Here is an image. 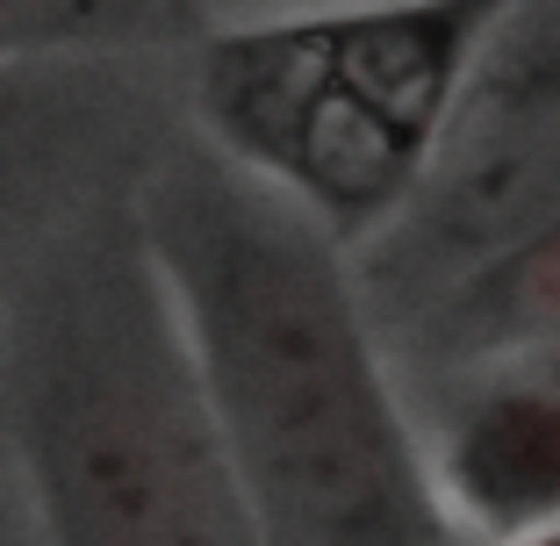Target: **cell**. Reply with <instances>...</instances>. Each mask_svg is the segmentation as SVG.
Returning a JSON list of instances; mask_svg holds the SVG:
<instances>
[{
    "instance_id": "cell-1",
    "label": "cell",
    "mask_w": 560,
    "mask_h": 546,
    "mask_svg": "<svg viewBox=\"0 0 560 546\" xmlns=\"http://www.w3.org/2000/svg\"><path fill=\"white\" fill-rule=\"evenodd\" d=\"M137 209L266 546H481L388 381L346 237L209 137L165 151Z\"/></svg>"
},
{
    "instance_id": "cell-2",
    "label": "cell",
    "mask_w": 560,
    "mask_h": 546,
    "mask_svg": "<svg viewBox=\"0 0 560 546\" xmlns=\"http://www.w3.org/2000/svg\"><path fill=\"white\" fill-rule=\"evenodd\" d=\"M0 425L44 546H266L137 187L66 209L22 259Z\"/></svg>"
},
{
    "instance_id": "cell-3",
    "label": "cell",
    "mask_w": 560,
    "mask_h": 546,
    "mask_svg": "<svg viewBox=\"0 0 560 546\" xmlns=\"http://www.w3.org/2000/svg\"><path fill=\"white\" fill-rule=\"evenodd\" d=\"M517 0H338L201 36L195 123L346 245L388 231L439 166Z\"/></svg>"
},
{
    "instance_id": "cell-4",
    "label": "cell",
    "mask_w": 560,
    "mask_h": 546,
    "mask_svg": "<svg viewBox=\"0 0 560 546\" xmlns=\"http://www.w3.org/2000/svg\"><path fill=\"white\" fill-rule=\"evenodd\" d=\"M410 209L424 216L431 245L460 259V274L560 216V50H525L475 72Z\"/></svg>"
},
{
    "instance_id": "cell-5",
    "label": "cell",
    "mask_w": 560,
    "mask_h": 546,
    "mask_svg": "<svg viewBox=\"0 0 560 546\" xmlns=\"http://www.w3.org/2000/svg\"><path fill=\"white\" fill-rule=\"evenodd\" d=\"M445 503L481 546L560 525V367L546 352L467 360L431 439Z\"/></svg>"
},
{
    "instance_id": "cell-6",
    "label": "cell",
    "mask_w": 560,
    "mask_h": 546,
    "mask_svg": "<svg viewBox=\"0 0 560 546\" xmlns=\"http://www.w3.org/2000/svg\"><path fill=\"white\" fill-rule=\"evenodd\" d=\"M431 346L453 367L560 346V216H546L539 231L511 237L503 252L467 266L431 316Z\"/></svg>"
},
{
    "instance_id": "cell-7",
    "label": "cell",
    "mask_w": 560,
    "mask_h": 546,
    "mask_svg": "<svg viewBox=\"0 0 560 546\" xmlns=\"http://www.w3.org/2000/svg\"><path fill=\"white\" fill-rule=\"evenodd\" d=\"M116 22V0H0V66L36 50L86 44Z\"/></svg>"
},
{
    "instance_id": "cell-8",
    "label": "cell",
    "mask_w": 560,
    "mask_h": 546,
    "mask_svg": "<svg viewBox=\"0 0 560 546\" xmlns=\"http://www.w3.org/2000/svg\"><path fill=\"white\" fill-rule=\"evenodd\" d=\"M15 66H22V58L0 66V201H8V181H15L22 144H30V86L15 80Z\"/></svg>"
},
{
    "instance_id": "cell-9",
    "label": "cell",
    "mask_w": 560,
    "mask_h": 546,
    "mask_svg": "<svg viewBox=\"0 0 560 546\" xmlns=\"http://www.w3.org/2000/svg\"><path fill=\"white\" fill-rule=\"evenodd\" d=\"M259 8H273V15H280V8H338V0H259Z\"/></svg>"
},
{
    "instance_id": "cell-10",
    "label": "cell",
    "mask_w": 560,
    "mask_h": 546,
    "mask_svg": "<svg viewBox=\"0 0 560 546\" xmlns=\"http://www.w3.org/2000/svg\"><path fill=\"white\" fill-rule=\"evenodd\" d=\"M517 546H560V525H546V532H532V539H517Z\"/></svg>"
}]
</instances>
